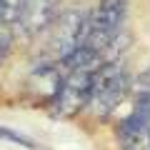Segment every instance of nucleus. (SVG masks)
I'll list each match as a JSON object with an SVG mask.
<instances>
[{"mask_svg":"<svg viewBox=\"0 0 150 150\" xmlns=\"http://www.w3.org/2000/svg\"><path fill=\"white\" fill-rule=\"evenodd\" d=\"M88 13L85 8H70V10H60L58 18L53 20V25L48 28V38H45V58L48 63H60L65 60L73 50L80 48L83 35H85V25H88Z\"/></svg>","mask_w":150,"mask_h":150,"instance_id":"nucleus-1","label":"nucleus"},{"mask_svg":"<svg viewBox=\"0 0 150 150\" xmlns=\"http://www.w3.org/2000/svg\"><path fill=\"white\" fill-rule=\"evenodd\" d=\"M125 15H128V0H100L88 13V25L80 48L90 50L98 58L108 48V43L123 30Z\"/></svg>","mask_w":150,"mask_h":150,"instance_id":"nucleus-2","label":"nucleus"},{"mask_svg":"<svg viewBox=\"0 0 150 150\" xmlns=\"http://www.w3.org/2000/svg\"><path fill=\"white\" fill-rule=\"evenodd\" d=\"M130 83L133 80H130L123 63H112V65L100 68L95 73L93 93H90V100H88L90 112L98 115V118H108L130 95Z\"/></svg>","mask_w":150,"mask_h":150,"instance_id":"nucleus-3","label":"nucleus"},{"mask_svg":"<svg viewBox=\"0 0 150 150\" xmlns=\"http://www.w3.org/2000/svg\"><path fill=\"white\" fill-rule=\"evenodd\" d=\"M95 73L98 70H93V68L63 73L60 90L50 103V112L55 118H75L80 110H85L88 100H90V93H93Z\"/></svg>","mask_w":150,"mask_h":150,"instance_id":"nucleus-4","label":"nucleus"},{"mask_svg":"<svg viewBox=\"0 0 150 150\" xmlns=\"http://www.w3.org/2000/svg\"><path fill=\"white\" fill-rule=\"evenodd\" d=\"M60 13V0H25L15 18V25L25 35L45 33Z\"/></svg>","mask_w":150,"mask_h":150,"instance_id":"nucleus-5","label":"nucleus"},{"mask_svg":"<svg viewBox=\"0 0 150 150\" xmlns=\"http://www.w3.org/2000/svg\"><path fill=\"white\" fill-rule=\"evenodd\" d=\"M60 83H63V70H60L58 63H45L40 68L33 70L30 80H28V88L30 93H35L40 100H48L53 103V98L58 95L60 90Z\"/></svg>","mask_w":150,"mask_h":150,"instance_id":"nucleus-6","label":"nucleus"},{"mask_svg":"<svg viewBox=\"0 0 150 150\" xmlns=\"http://www.w3.org/2000/svg\"><path fill=\"white\" fill-rule=\"evenodd\" d=\"M130 95H133V100H150V68L143 70L130 83Z\"/></svg>","mask_w":150,"mask_h":150,"instance_id":"nucleus-7","label":"nucleus"},{"mask_svg":"<svg viewBox=\"0 0 150 150\" xmlns=\"http://www.w3.org/2000/svg\"><path fill=\"white\" fill-rule=\"evenodd\" d=\"M0 138H3V140H10V143L20 145V148H38L30 138H25V135L15 133V130H8V128H3V125H0Z\"/></svg>","mask_w":150,"mask_h":150,"instance_id":"nucleus-8","label":"nucleus"}]
</instances>
